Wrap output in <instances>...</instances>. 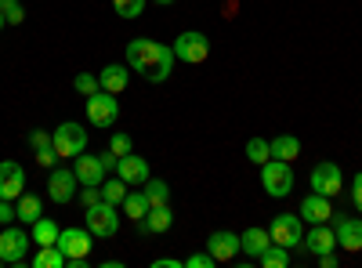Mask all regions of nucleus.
<instances>
[{"label":"nucleus","mask_w":362,"mask_h":268,"mask_svg":"<svg viewBox=\"0 0 362 268\" xmlns=\"http://www.w3.org/2000/svg\"><path fill=\"white\" fill-rule=\"evenodd\" d=\"M264 268H290V250L286 247H279V243H268L264 247V254L257 257Z\"/></svg>","instance_id":"nucleus-27"},{"label":"nucleus","mask_w":362,"mask_h":268,"mask_svg":"<svg viewBox=\"0 0 362 268\" xmlns=\"http://www.w3.org/2000/svg\"><path fill=\"white\" fill-rule=\"evenodd\" d=\"M47 196L58 203V206H66L80 196V177L73 167H51V177H47Z\"/></svg>","instance_id":"nucleus-8"},{"label":"nucleus","mask_w":362,"mask_h":268,"mask_svg":"<svg viewBox=\"0 0 362 268\" xmlns=\"http://www.w3.org/2000/svg\"><path fill=\"white\" fill-rule=\"evenodd\" d=\"M18 0H0V11H8V8H15Z\"/></svg>","instance_id":"nucleus-44"},{"label":"nucleus","mask_w":362,"mask_h":268,"mask_svg":"<svg viewBox=\"0 0 362 268\" xmlns=\"http://www.w3.org/2000/svg\"><path fill=\"white\" fill-rule=\"evenodd\" d=\"M174 58L177 62H189V66H199V62H206L210 58V37L206 33H199V29H185L177 40H174Z\"/></svg>","instance_id":"nucleus-4"},{"label":"nucleus","mask_w":362,"mask_h":268,"mask_svg":"<svg viewBox=\"0 0 362 268\" xmlns=\"http://www.w3.org/2000/svg\"><path fill=\"white\" fill-rule=\"evenodd\" d=\"M308 185H312V192L334 199V196L344 189V174H341V167H337L334 160H322V163H315V167H312Z\"/></svg>","instance_id":"nucleus-10"},{"label":"nucleus","mask_w":362,"mask_h":268,"mask_svg":"<svg viewBox=\"0 0 362 268\" xmlns=\"http://www.w3.org/2000/svg\"><path fill=\"white\" fill-rule=\"evenodd\" d=\"M15 211H18V221L33 225V221L44 214V199H40L37 192H22V196L15 199Z\"/></svg>","instance_id":"nucleus-23"},{"label":"nucleus","mask_w":362,"mask_h":268,"mask_svg":"<svg viewBox=\"0 0 362 268\" xmlns=\"http://www.w3.org/2000/svg\"><path fill=\"white\" fill-rule=\"evenodd\" d=\"M247 160L250 163H264V160H272V148H268V138H250L247 141Z\"/></svg>","instance_id":"nucleus-30"},{"label":"nucleus","mask_w":362,"mask_h":268,"mask_svg":"<svg viewBox=\"0 0 362 268\" xmlns=\"http://www.w3.org/2000/svg\"><path fill=\"white\" fill-rule=\"evenodd\" d=\"M261 185L272 199H283L293 192V167L286 160H264L261 163Z\"/></svg>","instance_id":"nucleus-3"},{"label":"nucleus","mask_w":362,"mask_h":268,"mask_svg":"<svg viewBox=\"0 0 362 268\" xmlns=\"http://www.w3.org/2000/svg\"><path fill=\"white\" fill-rule=\"evenodd\" d=\"M25 192V170L15 160L0 163V199H18Z\"/></svg>","instance_id":"nucleus-12"},{"label":"nucleus","mask_w":362,"mask_h":268,"mask_svg":"<svg viewBox=\"0 0 362 268\" xmlns=\"http://www.w3.org/2000/svg\"><path fill=\"white\" fill-rule=\"evenodd\" d=\"M119 206H112V203H105V199H98L95 206H87L83 211V221H87V228L98 235V240H112V235L119 232Z\"/></svg>","instance_id":"nucleus-7"},{"label":"nucleus","mask_w":362,"mask_h":268,"mask_svg":"<svg viewBox=\"0 0 362 268\" xmlns=\"http://www.w3.org/2000/svg\"><path fill=\"white\" fill-rule=\"evenodd\" d=\"M37 163H40V167H58V153H54V145L37 148Z\"/></svg>","instance_id":"nucleus-37"},{"label":"nucleus","mask_w":362,"mask_h":268,"mask_svg":"<svg viewBox=\"0 0 362 268\" xmlns=\"http://www.w3.org/2000/svg\"><path fill=\"white\" fill-rule=\"evenodd\" d=\"M51 145H54L58 160H76L83 148H87V127H80V124H73V120L58 124V127L51 131Z\"/></svg>","instance_id":"nucleus-2"},{"label":"nucleus","mask_w":362,"mask_h":268,"mask_svg":"<svg viewBox=\"0 0 362 268\" xmlns=\"http://www.w3.org/2000/svg\"><path fill=\"white\" fill-rule=\"evenodd\" d=\"M54 247L62 250L66 257H87L90 247H95V232H90L87 225L83 228H62L58 240H54Z\"/></svg>","instance_id":"nucleus-11"},{"label":"nucleus","mask_w":362,"mask_h":268,"mask_svg":"<svg viewBox=\"0 0 362 268\" xmlns=\"http://www.w3.org/2000/svg\"><path fill=\"white\" fill-rule=\"evenodd\" d=\"M58 232H62V228H58V221H54V218H44V214L29 225V235H33L37 247H51V243L58 240Z\"/></svg>","instance_id":"nucleus-24"},{"label":"nucleus","mask_w":362,"mask_h":268,"mask_svg":"<svg viewBox=\"0 0 362 268\" xmlns=\"http://www.w3.org/2000/svg\"><path fill=\"white\" fill-rule=\"evenodd\" d=\"M87 120L95 124V127H116V120H119V102H116V95H109V91L87 95Z\"/></svg>","instance_id":"nucleus-9"},{"label":"nucleus","mask_w":362,"mask_h":268,"mask_svg":"<svg viewBox=\"0 0 362 268\" xmlns=\"http://www.w3.org/2000/svg\"><path fill=\"white\" fill-rule=\"evenodd\" d=\"M4 25H8V18H4V11H0V33H4Z\"/></svg>","instance_id":"nucleus-45"},{"label":"nucleus","mask_w":362,"mask_h":268,"mask_svg":"<svg viewBox=\"0 0 362 268\" xmlns=\"http://www.w3.org/2000/svg\"><path fill=\"white\" fill-rule=\"evenodd\" d=\"M80 199H83V206H95L102 199V185H80Z\"/></svg>","instance_id":"nucleus-36"},{"label":"nucleus","mask_w":362,"mask_h":268,"mask_svg":"<svg viewBox=\"0 0 362 268\" xmlns=\"http://www.w3.org/2000/svg\"><path fill=\"white\" fill-rule=\"evenodd\" d=\"M29 145H33V148H47L51 145V134L47 131H29Z\"/></svg>","instance_id":"nucleus-40"},{"label":"nucleus","mask_w":362,"mask_h":268,"mask_svg":"<svg viewBox=\"0 0 362 268\" xmlns=\"http://www.w3.org/2000/svg\"><path fill=\"white\" fill-rule=\"evenodd\" d=\"M145 4H148V0H112V8H116L119 18H138L145 11Z\"/></svg>","instance_id":"nucleus-31"},{"label":"nucleus","mask_w":362,"mask_h":268,"mask_svg":"<svg viewBox=\"0 0 362 268\" xmlns=\"http://www.w3.org/2000/svg\"><path fill=\"white\" fill-rule=\"evenodd\" d=\"M98 160H102V167H105V170H116V163H119V156L112 153V148H105V153H102Z\"/></svg>","instance_id":"nucleus-41"},{"label":"nucleus","mask_w":362,"mask_h":268,"mask_svg":"<svg viewBox=\"0 0 362 268\" xmlns=\"http://www.w3.org/2000/svg\"><path fill=\"white\" fill-rule=\"evenodd\" d=\"M334 232H337V247H344L348 254L362 250V218H334Z\"/></svg>","instance_id":"nucleus-13"},{"label":"nucleus","mask_w":362,"mask_h":268,"mask_svg":"<svg viewBox=\"0 0 362 268\" xmlns=\"http://www.w3.org/2000/svg\"><path fill=\"white\" fill-rule=\"evenodd\" d=\"M268 148H272V160H286V163H293L297 156H300V141L293 138V134H276L268 141Z\"/></svg>","instance_id":"nucleus-21"},{"label":"nucleus","mask_w":362,"mask_h":268,"mask_svg":"<svg viewBox=\"0 0 362 268\" xmlns=\"http://www.w3.org/2000/svg\"><path fill=\"white\" fill-rule=\"evenodd\" d=\"M174 225V211H170V203H156V206H148V214L138 221V232L145 235H160Z\"/></svg>","instance_id":"nucleus-16"},{"label":"nucleus","mask_w":362,"mask_h":268,"mask_svg":"<svg viewBox=\"0 0 362 268\" xmlns=\"http://www.w3.org/2000/svg\"><path fill=\"white\" fill-rule=\"evenodd\" d=\"M33 268H66V254L58 250L54 243H51V247H37Z\"/></svg>","instance_id":"nucleus-26"},{"label":"nucleus","mask_w":362,"mask_h":268,"mask_svg":"<svg viewBox=\"0 0 362 268\" xmlns=\"http://www.w3.org/2000/svg\"><path fill=\"white\" fill-rule=\"evenodd\" d=\"M268 235L272 243H279L286 250H297L300 243H305V221H300V214H276L268 225Z\"/></svg>","instance_id":"nucleus-5"},{"label":"nucleus","mask_w":362,"mask_h":268,"mask_svg":"<svg viewBox=\"0 0 362 268\" xmlns=\"http://www.w3.org/2000/svg\"><path fill=\"white\" fill-rule=\"evenodd\" d=\"M4 18H8V25H22V22H25V8H22V4H15V8H8V11H4Z\"/></svg>","instance_id":"nucleus-39"},{"label":"nucleus","mask_w":362,"mask_h":268,"mask_svg":"<svg viewBox=\"0 0 362 268\" xmlns=\"http://www.w3.org/2000/svg\"><path fill=\"white\" fill-rule=\"evenodd\" d=\"M181 264H185V268H214L218 261H214V254H210V250H199V254H189Z\"/></svg>","instance_id":"nucleus-33"},{"label":"nucleus","mask_w":362,"mask_h":268,"mask_svg":"<svg viewBox=\"0 0 362 268\" xmlns=\"http://www.w3.org/2000/svg\"><path fill=\"white\" fill-rule=\"evenodd\" d=\"M351 203H355V211L362 214V170L355 174V182H351Z\"/></svg>","instance_id":"nucleus-38"},{"label":"nucleus","mask_w":362,"mask_h":268,"mask_svg":"<svg viewBox=\"0 0 362 268\" xmlns=\"http://www.w3.org/2000/svg\"><path fill=\"white\" fill-rule=\"evenodd\" d=\"M109 148H112L116 156H127L131 148H134V141H131V134H112L109 138Z\"/></svg>","instance_id":"nucleus-34"},{"label":"nucleus","mask_w":362,"mask_h":268,"mask_svg":"<svg viewBox=\"0 0 362 268\" xmlns=\"http://www.w3.org/2000/svg\"><path fill=\"white\" fill-rule=\"evenodd\" d=\"M98 83H102V91H109V95H124L127 83H131V73L119 66V62H112V66H105L98 73Z\"/></svg>","instance_id":"nucleus-20"},{"label":"nucleus","mask_w":362,"mask_h":268,"mask_svg":"<svg viewBox=\"0 0 362 268\" xmlns=\"http://www.w3.org/2000/svg\"><path fill=\"white\" fill-rule=\"evenodd\" d=\"M153 4H163L167 8V4H174V0H153Z\"/></svg>","instance_id":"nucleus-46"},{"label":"nucleus","mask_w":362,"mask_h":268,"mask_svg":"<svg viewBox=\"0 0 362 268\" xmlns=\"http://www.w3.org/2000/svg\"><path fill=\"white\" fill-rule=\"evenodd\" d=\"M319 264H322V268H337V254H334V250L319 254Z\"/></svg>","instance_id":"nucleus-42"},{"label":"nucleus","mask_w":362,"mask_h":268,"mask_svg":"<svg viewBox=\"0 0 362 268\" xmlns=\"http://www.w3.org/2000/svg\"><path fill=\"white\" fill-rule=\"evenodd\" d=\"M116 174L124 177L127 185H145L148 177H153V174H148V163H145L141 156H134V153L119 156V163H116Z\"/></svg>","instance_id":"nucleus-18"},{"label":"nucleus","mask_w":362,"mask_h":268,"mask_svg":"<svg viewBox=\"0 0 362 268\" xmlns=\"http://www.w3.org/2000/svg\"><path fill=\"white\" fill-rule=\"evenodd\" d=\"M73 87H76L83 98H87V95H95V91H102V83H98L95 73H76V76H73Z\"/></svg>","instance_id":"nucleus-32"},{"label":"nucleus","mask_w":362,"mask_h":268,"mask_svg":"<svg viewBox=\"0 0 362 268\" xmlns=\"http://www.w3.org/2000/svg\"><path fill=\"white\" fill-rule=\"evenodd\" d=\"M153 268H181V261L177 257H160V261H153Z\"/></svg>","instance_id":"nucleus-43"},{"label":"nucleus","mask_w":362,"mask_h":268,"mask_svg":"<svg viewBox=\"0 0 362 268\" xmlns=\"http://www.w3.org/2000/svg\"><path fill=\"white\" fill-rule=\"evenodd\" d=\"M174 62H177L174 51H170L167 44H160V40L138 37V40H131V44H127V66H131V69H138L148 83H163V80L170 76Z\"/></svg>","instance_id":"nucleus-1"},{"label":"nucleus","mask_w":362,"mask_h":268,"mask_svg":"<svg viewBox=\"0 0 362 268\" xmlns=\"http://www.w3.org/2000/svg\"><path fill=\"white\" fill-rule=\"evenodd\" d=\"M300 247H308L315 257L326 254V250H337V232L329 228L326 221L322 225H312V232H305V243H300Z\"/></svg>","instance_id":"nucleus-19"},{"label":"nucleus","mask_w":362,"mask_h":268,"mask_svg":"<svg viewBox=\"0 0 362 268\" xmlns=\"http://www.w3.org/2000/svg\"><path fill=\"white\" fill-rule=\"evenodd\" d=\"M131 189H127V182H124V177H105V182H102V199L105 203H112V206H124V196H127Z\"/></svg>","instance_id":"nucleus-25"},{"label":"nucleus","mask_w":362,"mask_h":268,"mask_svg":"<svg viewBox=\"0 0 362 268\" xmlns=\"http://www.w3.org/2000/svg\"><path fill=\"white\" fill-rule=\"evenodd\" d=\"M73 170H76V177H80V185H102L105 182V167H102V160L98 156H87V148L73 160Z\"/></svg>","instance_id":"nucleus-17"},{"label":"nucleus","mask_w":362,"mask_h":268,"mask_svg":"<svg viewBox=\"0 0 362 268\" xmlns=\"http://www.w3.org/2000/svg\"><path fill=\"white\" fill-rule=\"evenodd\" d=\"M124 214H127L131 221H141V218L148 214V199H145V192H127V196H124Z\"/></svg>","instance_id":"nucleus-29"},{"label":"nucleus","mask_w":362,"mask_h":268,"mask_svg":"<svg viewBox=\"0 0 362 268\" xmlns=\"http://www.w3.org/2000/svg\"><path fill=\"white\" fill-rule=\"evenodd\" d=\"M206 250L210 254H214V261H235L239 254H243V250H239V235L235 232H210V240H206Z\"/></svg>","instance_id":"nucleus-15"},{"label":"nucleus","mask_w":362,"mask_h":268,"mask_svg":"<svg viewBox=\"0 0 362 268\" xmlns=\"http://www.w3.org/2000/svg\"><path fill=\"white\" fill-rule=\"evenodd\" d=\"M297 214H300V221H308V225H322V221L334 218V206H329V196L312 192V196L300 199V211Z\"/></svg>","instance_id":"nucleus-14"},{"label":"nucleus","mask_w":362,"mask_h":268,"mask_svg":"<svg viewBox=\"0 0 362 268\" xmlns=\"http://www.w3.org/2000/svg\"><path fill=\"white\" fill-rule=\"evenodd\" d=\"M11 221H18L15 199H0V225H11Z\"/></svg>","instance_id":"nucleus-35"},{"label":"nucleus","mask_w":362,"mask_h":268,"mask_svg":"<svg viewBox=\"0 0 362 268\" xmlns=\"http://www.w3.org/2000/svg\"><path fill=\"white\" fill-rule=\"evenodd\" d=\"M141 192H145L148 206H156V203H170V185H167V182H160V177H148V182L141 185Z\"/></svg>","instance_id":"nucleus-28"},{"label":"nucleus","mask_w":362,"mask_h":268,"mask_svg":"<svg viewBox=\"0 0 362 268\" xmlns=\"http://www.w3.org/2000/svg\"><path fill=\"white\" fill-rule=\"evenodd\" d=\"M29 243H33V235L25 228H18L15 221L0 225V257H4V264H22L29 254Z\"/></svg>","instance_id":"nucleus-6"},{"label":"nucleus","mask_w":362,"mask_h":268,"mask_svg":"<svg viewBox=\"0 0 362 268\" xmlns=\"http://www.w3.org/2000/svg\"><path fill=\"white\" fill-rule=\"evenodd\" d=\"M268 243H272L268 228H247L243 235H239V250H243V254H250V257H261Z\"/></svg>","instance_id":"nucleus-22"}]
</instances>
